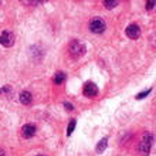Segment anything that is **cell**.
<instances>
[{
  "label": "cell",
  "instance_id": "1",
  "mask_svg": "<svg viewBox=\"0 0 156 156\" xmlns=\"http://www.w3.org/2000/svg\"><path fill=\"white\" fill-rule=\"evenodd\" d=\"M68 51L73 58H80L85 54V45L81 44L78 40H73L68 45Z\"/></svg>",
  "mask_w": 156,
  "mask_h": 156
},
{
  "label": "cell",
  "instance_id": "2",
  "mask_svg": "<svg viewBox=\"0 0 156 156\" xmlns=\"http://www.w3.org/2000/svg\"><path fill=\"white\" fill-rule=\"evenodd\" d=\"M105 29H107V24H105V21H104L101 17H94V19L90 21V30L92 33L101 34L105 31Z\"/></svg>",
  "mask_w": 156,
  "mask_h": 156
},
{
  "label": "cell",
  "instance_id": "3",
  "mask_svg": "<svg viewBox=\"0 0 156 156\" xmlns=\"http://www.w3.org/2000/svg\"><path fill=\"white\" fill-rule=\"evenodd\" d=\"M152 142H153V135L145 133L144 139H142V142H140L139 146H138V151H139L140 153H144V155H148V153L151 152V148H152Z\"/></svg>",
  "mask_w": 156,
  "mask_h": 156
},
{
  "label": "cell",
  "instance_id": "4",
  "mask_svg": "<svg viewBox=\"0 0 156 156\" xmlns=\"http://www.w3.org/2000/svg\"><path fill=\"white\" fill-rule=\"evenodd\" d=\"M0 44L3 47H12L14 44V34L10 30H6L0 34Z\"/></svg>",
  "mask_w": 156,
  "mask_h": 156
},
{
  "label": "cell",
  "instance_id": "5",
  "mask_svg": "<svg viewBox=\"0 0 156 156\" xmlns=\"http://www.w3.org/2000/svg\"><path fill=\"white\" fill-rule=\"evenodd\" d=\"M84 95L88 97V98H94L95 95L98 94V88L95 85L94 82H87L85 85H84V90H82Z\"/></svg>",
  "mask_w": 156,
  "mask_h": 156
},
{
  "label": "cell",
  "instance_id": "6",
  "mask_svg": "<svg viewBox=\"0 0 156 156\" xmlns=\"http://www.w3.org/2000/svg\"><path fill=\"white\" fill-rule=\"evenodd\" d=\"M36 135V126L31 125V123H27L24 126L21 128V136L26 138V139H30V138H33Z\"/></svg>",
  "mask_w": 156,
  "mask_h": 156
},
{
  "label": "cell",
  "instance_id": "7",
  "mask_svg": "<svg viewBox=\"0 0 156 156\" xmlns=\"http://www.w3.org/2000/svg\"><path fill=\"white\" fill-rule=\"evenodd\" d=\"M126 36L129 38H138L140 36V29H139V26L138 24H131V26H128L126 27Z\"/></svg>",
  "mask_w": 156,
  "mask_h": 156
},
{
  "label": "cell",
  "instance_id": "8",
  "mask_svg": "<svg viewBox=\"0 0 156 156\" xmlns=\"http://www.w3.org/2000/svg\"><path fill=\"white\" fill-rule=\"evenodd\" d=\"M31 99H33V97H31V94L29 91H21L20 92V102L23 105H29L31 102Z\"/></svg>",
  "mask_w": 156,
  "mask_h": 156
},
{
  "label": "cell",
  "instance_id": "9",
  "mask_svg": "<svg viewBox=\"0 0 156 156\" xmlns=\"http://www.w3.org/2000/svg\"><path fill=\"white\" fill-rule=\"evenodd\" d=\"M64 81H66V74H64V73H57V74L54 75V84L60 85V84H62Z\"/></svg>",
  "mask_w": 156,
  "mask_h": 156
},
{
  "label": "cell",
  "instance_id": "10",
  "mask_svg": "<svg viewBox=\"0 0 156 156\" xmlns=\"http://www.w3.org/2000/svg\"><path fill=\"white\" fill-rule=\"evenodd\" d=\"M107 144H108L107 138H104V139L99 140V144L97 145V152H98V153L104 152V151H105V148H107Z\"/></svg>",
  "mask_w": 156,
  "mask_h": 156
},
{
  "label": "cell",
  "instance_id": "11",
  "mask_svg": "<svg viewBox=\"0 0 156 156\" xmlns=\"http://www.w3.org/2000/svg\"><path fill=\"white\" fill-rule=\"evenodd\" d=\"M75 119H71V122L68 123V128H67V135L68 136H71V133L74 132V129H75Z\"/></svg>",
  "mask_w": 156,
  "mask_h": 156
},
{
  "label": "cell",
  "instance_id": "12",
  "mask_svg": "<svg viewBox=\"0 0 156 156\" xmlns=\"http://www.w3.org/2000/svg\"><path fill=\"white\" fill-rule=\"evenodd\" d=\"M118 4H119V2H115V0H114V2H109V0H105V2H104V6H105V7H107V9H109V10H111V9H114V7H116Z\"/></svg>",
  "mask_w": 156,
  "mask_h": 156
},
{
  "label": "cell",
  "instance_id": "13",
  "mask_svg": "<svg viewBox=\"0 0 156 156\" xmlns=\"http://www.w3.org/2000/svg\"><path fill=\"white\" fill-rule=\"evenodd\" d=\"M151 91H152V88H149V90H146V91H144V92H140V94H138V95H136V99H142V98H145L146 95L151 94Z\"/></svg>",
  "mask_w": 156,
  "mask_h": 156
},
{
  "label": "cell",
  "instance_id": "14",
  "mask_svg": "<svg viewBox=\"0 0 156 156\" xmlns=\"http://www.w3.org/2000/svg\"><path fill=\"white\" fill-rule=\"evenodd\" d=\"M153 6H155V2H148V3H146V9H148V10H152L153 9Z\"/></svg>",
  "mask_w": 156,
  "mask_h": 156
},
{
  "label": "cell",
  "instance_id": "15",
  "mask_svg": "<svg viewBox=\"0 0 156 156\" xmlns=\"http://www.w3.org/2000/svg\"><path fill=\"white\" fill-rule=\"evenodd\" d=\"M64 107H66L68 111H73V109H74V107H73L70 102H64Z\"/></svg>",
  "mask_w": 156,
  "mask_h": 156
},
{
  "label": "cell",
  "instance_id": "16",
  "mask_svg": "<svg viewBox=\"0 0 156 156\" xmlns=\"http://www.w3.org/2000/svg\"><path fill=\"white\" fill-rule=\"evenodd\" d=\"M0 156H6V153H4V151L2 148H0Z\"/></svg>",
  "mask_w": 156,
  "mask_h": 156
}]
</instances>
